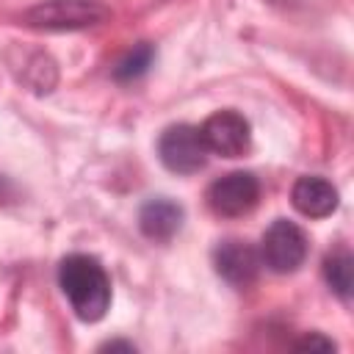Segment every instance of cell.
Wrapping results in <instances>:
<instances>
[{
    "mask_svg": "<svg viewBox=\"0 0 354 354\" xmlns=\"http://www.w3.org/2000/svg\"><path fill=\"white\" fill-rule=\"evenodd\" d=\"M324 279L332 288V293H337L343 301L351 299V288H354V257L348 249H335L324 257Z\"/></svg>",
    "mask_w": 354,
    "mask_h": 354,
    "instance_id": "30bf717a",
    "label": "cell"
},
{
    "mask_svg": "<svg viewBox=\"0 0 354 354\" xmlns=\"http://www.w3.org/2000/svg\"><path fill=\"white\" fill-rule=\"evenodd\" d=\"M296 348H321V351H335V343L329 340V337H324V335H318V332H310V335H304L299 343H296Z\"/></svg>",
    "mask_w": 354,
    "mask_h": 354,
    "instance_id": "7c38bea8",
    "label": "cell"
},
{
    "mask_svg": "<svg viewBox=\"0 0 354 354\" xmlns=\"http://www.w3.org/2000/svg\"><path fill=\"white\" fill-rule=\"evenodd\" d=\"M207 207L216 216L224 218H238L254 210V205L260 202V180L252 171H230L216 177L207 185Z\"/></svg>",
    "mask_w": 354,
    "mask_h": 354,
    "instance_id": "277c9868",
    "label": "cell"
},
{
    "mask_svg": "<svg viewBox=\"0 0 354 354\" xmlns=\"http://www.w3.org/2000/svg\"><path fill=\"white\" fill-rule=\"evenodd\" d=\"M199 133H202L207 152L221 155V158H241L243 152H249V144H252V127H249L246 116L238 111L210 113L202 122Z\"/></svg>",
    "mask_w": 354,
    "mask_h": 354,
    "instance_id": "8992f818",
    "label": "cell"
},
{
    "mask_svg": "<svg viewBox=\"0 0 354 354\" xmlns=\"http://www.w3.org/2000/svg\"><path fill=\"white\" fill-rule=\"evenodd\" d=\"M102 348H111V351H116V348H122V351H136L133 343H122V340H111V343H105Z\"/></svg>",
    "mask_w": 354,
    "mask_h": 354,
    "instance_id": "4fadbf2b",
    "label": "cell"
},
{
    "mask_svg": "<svg viewBox=\"0 0 354 354\" xmlns=\"http://www.w3.org/2000/svg\"><path fill=\"white\" fill-rule=\"evenodd\" d=\"M22 19L36 30H83L111 19V8L100 0H44L28 8Z\"/></svg>",
    "mask_w": 354,
    "mask_h": 354,
    "instance_id": "7a4b0ae2",
    "label": "cell"
},
{
    "mask_svg": "<svg viewBox=\"0 0 354 354\" xmlns=\"http://www.w3.org/2000/svg\"><path fill=\"white\" fill-rule=\"evenodd\" d=\"M260 260L274 274H293L307 260V235L296 221L277 218L260 238Z\"/></svg>",
    "mask_w": 354,
    "mask_h": 354,
    "instance_id": "3957f363",
    "label": "cell"
},
{
    "mask_svg": "<svg viewBox=\"0 0 354 354\" xmlns=\"http://www.w3.org/2000/svg\"><path fill=\"white\" fill-rule=\"evenodd\" d=\"M152 61H155V47L147 44V41H141V44H136V47L113 66V77H116L119 83L138 80V77L152 66Z\"/></svg>",
    "mask_w": 354,
    "mask_h": 354,
    "instance_id": "8fae6325",
    "label": "cell"
},
{
    "mask_svg": "<svg viewBox=\"0 0 354 354\" xmlns=\"http://www.w3.org/2000/svg\"><path fill=\"white\" fill-rule=\"evenodd\" d=\"M58 285L75 315L86 324L100 321L111 307V279L91 254H66L58 266Z\"/></svg>",
    "mask_w": 354,
    "mask_h": 354,
    "instance_id": "6da1fadb",
    "label": "cell"
},
{
    "mask_svg": "<svg viewBox=\"0 0 354 354\" xmlns=\"http://www.w3.org/2000/svg\"><path fill=\"white\" fill-rule=\"evenodd\" d=\"M213 268L216 274L232 285V288H249L260 268H263V260H260V252L243 241V238H227L221 241L216 249H213Z\"/></svg>",
    "mask_w": 354,
    "mask_h": 354,
    "instance_id": "52a82bcc",
    "label": "cell"
},
{
    "mask_svg": "<svg viewBox=\"0 0 354 354\" xmlns=\"http://www.w3.org/2000/svg\"><path fill=\"white\" fill-rule=\"evenodd\" d=\"M183 218H185V210L169 196H152L138 210V227H141L144 238H149L155 243L171 241L180 232Z\"/></svg>",
    "mask_w": 354,
    "mask_h": 354,
    "instance_id": "ba28073f",
    "label": "cell"
},
{
    "mask_svg": "<svg viewBox=\"0 0 354 354\" xmlns=\"http://www.w3.org/2000/svg\"><path fill=\"white\" fill-rule=\"evenodd\" d=\"M290 202L307 218H326L337 210V188L318 174H304L293 183Z\"/></svg>",
    "mask_w": 354,
    "mask_h": 354,
    "instance_id": "9c48e42d",
    "label": "cell"
},
{
    "mask_svg": "<svg viewBox=\"0 0 354 354\" xmlns=\"http://www.w3.org/2000/svg\"><path fill=\"white\" fill-rule=\"evenodd\" d=\"M158 155L163 166L174 174H196L207 163V147L202 141L199 127L194 124H171L160 133Z\"/></svg>",
    "mask_w": 354,
    "mask_h": 354,
    "instance_id": "5b68a950",
    "label": "cell"
},
{
    "mask_svg": "<svg viewBox=\"0 0 354 354\" xmlns=\"http://www.w3.org/2000/svg\"><path fill=\"white\" fill-rule=\"evenodd\" d=\"M271 3H279V6H304L310 0H271Z\"/></svg>",
    "mask_w": 354,
    "mask_h": 354,
    "instance_id": "5bb4252c",
    "label": "cell"
}]
</instances>
